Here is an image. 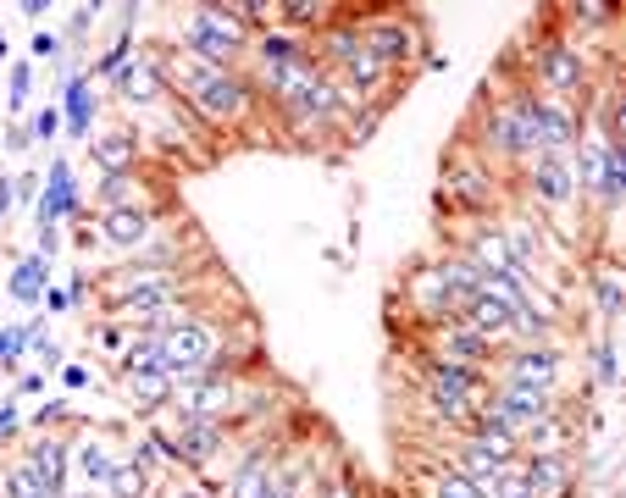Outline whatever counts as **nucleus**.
I'll return each mask as SVG.
<instances>
[{"mask_svg": "<svg viewBox=\"0 0 626 498\" xmlns=\"http://www.w3.org/2000/svg\"><path fill=\"white\" fill-rule=\"evenodd\" d=\"M239 39H244V17H239V6H200V12H194L189 23H183V45H189L211 72L228 67L233 50H239Z\"/></svg>", "mask_w": 626, "mask_h": 498, "instance_id": "1", "label": "nucleus"}, {"mask_svg": "<svg viewBox=\"0 0 626 498\" xmlns=\"http://www.w3.org/2000/svg\"><path fill=\"white\" fill-rule=\"evenodd\" d=\"M211 355H217V332L205 321H178L161 332V371L167 377H200V371H211Z\"/></svg>", "mask_w": 626, "mask_h": 498, "instance_id": "2", "label": "nucleus"}, {"mask_svg": "<svg viewBox=\"0 0 626 498\" xmlns=\"http://www.w3.org/2000/svg\"><path fill=\"white\" fill-rule=\"evenodd\" d=\"M183 83H189L194 106H200L205 117H217V122H222V117H239V111H244V100H250V95H244V83H239V78H228V72H211V67L189 72Z\"/></svg>", "mask_w": 626, "mask_h": 498, "instance_id": "3", "label": "nucleus"}, {"mask_svg": "<svg viewBox=\"0 0 626 498\" xmlns=\"http://www.w3.org/2000/svg\"><path fill=\"white\" fill-rule=\"evenodd\" d=\"M499 421V427H538L543 415H549V393H538V388H516V382H510L505 393H499L494 399V410H488Z\"/></svg>", "mask_w": 626, "mask_h": 498, "instance_id": "4", "label": "nucleus"}, {"mask_svg": "<svg viewBox=\"0 0 626 498\" xmlns=\"http://www.w3.org/2000/svg\"><path fill=\"white\" fill-rule=\"evenodd\" d=\"M78 194H73V166L67 161H50V178L39 189V233H56L61 216H73Z\"/></svg>", "mask_w": 626, "mask_h": 498, "instance_id": "5", "label": "nucleus"}, {"mask_svg": "<svg viewBox=\"0 0 626 498\" xmlns=\"http://www.w3.org/2000/svg\"><path fill=\"white\" fill-rule=\"evenodd\" d=\"M538 67H543V83H549V89H560V95L582 89V78H588L582 56H577V50H566V45H549V50L538 56Z\"/></svg>", "mask_w": 626, "mask_h": 498, "instance_id": "6", "label": "nucleus"}, {"mask_svg": "<svg viewBox=\"0 0 626 498\" xmlns=\"http://www.w3.org/2000/svg\"><path fill=\"white\" fill-rule=\"evenodd\" d=\"M361 50L377 61V67H394V61L410 56V28L405 23H377L361 34Z\"/></svg>", "mask_w": 626, "mask_h": 498, "instance_id": "7", "label": "nucleus"}, {"mask_svg": "<svg viewBox=\"0 0 626 498\" xmlns=\"http://www.w3.org/2000/svg\"><path fill=\"white\" fill-rule=\"evenodd\" d=\"M554 349H521L516 360H510V382L516 388H538V393H549L554 388Z\"/></svg>", "mask_w": 626, "mask_h": 498, "instance_id": "8", "label": "nucleus"}, {"mask_svg": "<svg viewBox=\"0 0 626 498\" xmlns=\"http://www.w3.org/2000/svg\"><path fill=\"white\" fill-rule=\"evenodd\" d=\"M100 233H106L111 244H122V249H139L150 238V216L139 211V205H117V211H106Z\"/></svg>", "mask_w": 626, "mask_h": 498, "instance_id": "9", "label": "nucleus"}, {"mask_svg": "<svg viewBox=\"0 0 626 498\" xmlns=\"http://www.w3.org/2000/svg\"><path fill=\"white\" fill-rule=\"evenodd\" d=\"M532 189H538L549 205H566L571 200V166H566V155H538V166H532Z\"/></svg>", "mask_w": 626, "mask_h": 498, "instance_id": "10", "label": "nucleus"}, {"mask_svg": "<svg viewBox=\"0 0 626 498\" xmlns=\"http://www.w3.org/2000/svg\"><path fill=\"white\" fill-rule=\"evenodd\" d=\"M28 471H34L39 482H45V493H50V498L67 493V449H61V443H39V449L28 454Z\"/></svg>", "mask_w": 626, "mask_h": 498, "instance_id": "11", "label": "nucleus"}, {"mask_svg": "<svg viewBox=\"0 0 626 498\" xmlns=\"http://www.w3.org/2000/svg\"><path fill=\"white\" fill-rule=\"evenodd\" d=\"M222 449V432L211 427V421H183L178 427V460H211V454Z\"/></svg>", "mask_w": 626, "mask_h": 498, "instance_id": "12", "label": "nucleus"}, {"mask_svg": "<svg viewBox=\"0 0 626 498\" xmlns=\"http://www.w3.org/2000/svg\"><path fill=\"white\" fill-rule=\"evenodd\" d=\"M45 288H50V261H45V255H28V261H17V272H12V299L34 305V299H45Z\"/></svg>", "mask_w": 626, "mask_h": 498, "instance_id": "13", "label": "nucleus"}, {"mask_svg": "<svg viewBox=\"0 0 626 498\" xmlns=\"http://www.w3.org/2000/svg\"><path fill=\"white\" fill-rule=\"evenodd\" d=\"M338 100H344V95H338L333 83L311 78V83H305V89H300V95L289 100V106L300 111V117H316V122H327V117H338Z\"/></svg>", "mask_w": 626, "mask_h": 498, "instance_id": "14", "label": "nucleus"}, {"mask_svg": "<svg viewBox=\"0 0 626 498\" xmlns=\"http://www.w3.org/2000/svg\"><path fill=\"white\" fill-rule=\"evenodd\" d=\"M89 117H95V89H89V78H73L67 83V111H61V122L73 128V139H89Z\"/></svg>", "mask_w": 626, "mask_h": 498, "instance_id": "15", "label": "nucleus"}, {"mask_svg": "<svg viewBox=\"0 0 626 498\" xmlns=\"http://www.w3.org/2000/svg\"><path fill=\"white\" fill-rule=\"evenodd\" d=\"M117 89L128 100H156L161 95V72L150 67V61H128V67L117 72Z\"/></svg>", "mask_w": 626, "mask_h": 498, "instance_id": "16", "label": "nucleus"}, {"mask_svg": "<svg viewBox=\"0 0 626 498\" xmlns=\"http://www.w3.org/2000/svg\"><path fill=\"white\" fill-rule=\"evenodd\" d=\"M122 382H128V393H133L139 404H167L172 393H178L167 371H122Z\"/></svg>", "mask_w": 626, "mask_h": 498, "instance_id": "17", "label": "nucleus"}, {"mask_svg": "<svg viewBox=\"0 0 626 498\" xmlns=\"http://www.w3.org/2000/svg\"><path fill=\"white\" fill-rule=\"evenodd\" d=\"M89 150H95V161L106 166V178H111V172H128V166H133V139H122V133H111V139L89 144Z\"/></svg>", "mask_w": 626, "mask_h": 498, "instance_id": "18", "label": "nucleus"}, {"mask_svg": "<svg viewBox=\"0 0 626 498\" xmlns=\"http://www.w3.org/2000/svg\"><path fill=\"white\" fill-rule=\"evenodd\" d=\"M433 388H455V393H477L482 377L471 366H460V360H438L433 366Z\"/></svg>", "mask_w": 626, "mask_h": 498, "instance_id": "19", "label": "nucleus"}, {"mask_svg": "<svg viewBox=\"0 0 626 498\" xmlns=\"http://www.w3.org/2000/svg\"><path fill=\"white\" fill-rule=\"evenodd\" d=\"M272 493V476H266V460L261 454H250L239 471V482H233V498H266Z\"/></svg>", "mask_w": 626, "mask_h": 498, "instance_id": "20", "label": "nucleus"}, {"mask_svg": "<svg viewBox=\"0 0 626 498\" xmlns=\"http://www.w3.org/2000/svg\"><path fill=\"white\" fill-rule=\"evenodd\" d=\"M521 476L532 482V493H549V487H560V482H566V465L554 460V454H532V460H527V471H521Z\"/></svg>", "mask_w": 626, "mask_h": 498, "instance_id": "21", "label": "nucleus"}, {"mask_svg": "<svg viewBox=\"0 0 626 498\" xmlns=\"http://www.w3.org/2000/svg\"><path fill=\"white\" fill-rule=\"evenodd\" d=\"M111 498H145V487H150V471H145V465H117V471H111Z\"/></svg>", "mask_w": 626, "mask_h": 498, "instance_id": "22", "label": "nucleus"}, {"mask_svg": "<svg viewBox=\"0 0 626 498\" xmlns=\"http://www.w3.org/2000/svg\"><path fill=\"white\" fill-rule=\"evenodd\" d=\"M488 349H494V344H488L482 332H466V327L449 332V360H460V366H466V360H482Z\"/></svg>", "mask_w": 626, "mask_h": 498, "instance_id": "23", "label": "nucleus"}, {"mask_svg": "<svg viewBox=\"0 0 626 498\" xmlns=\"http://www.w3.org/2000/svg\"><path fill=\"white\" fill-rule=\"evenodd\" d=\"M78 471H84L89 482H111V471H117V460H111V454L100 449V443H84V449H78Z\"/></svg>", "mask_w": 626, "mask_h": 498, "instance_id": "24", "label": "nucleus"}, {"mask_svg": "<svg viewBox=\"0 0 626 498\" xmlns=\"http://www.w3.org/2000/svg\"><path fill=\"white\" fill-rule=\"evenodd\" d=\"M6 498H50V493H45V482H39L28 465H17V471L6 476Z\"/></svg>", "mask_w": 626, "mask_h": 498, "instance_id": "25", "label": "nucleus"}, {"mask_svg": "<svg viewBox=\"0 0 626 498\" xmlns=\"http://www.w3.org/2000/svg\"><path fill=\"white\" fill-rule=\"evenodd\" d=\"M122 371H161V338L156 344H133L128 360H122Z\"/></svg>", "mask_w": 626, "mask_h": 498, "instance_id": "26", "label": "nucleus"}, {"mask_svg": "<svg viewBox=\"0 0 626 498\" xmlns=\"http://www.w3.org/2000/svg\"><path fill=\"white\" fill-rule=\"evenodd\" d=\"M344 67H350V78L361 83V89H377V78H383V67H377V61L366 56V50H355V56L344 61Z\"/></svg>", "mask_w": 626, "mask_h": 498, "instance_id": "27", "label": "nucleus"}, {"mask_svg": "<svg viewBox=\"0 0 626 498\" xmlns=\"http://www.w3.org/2000/svg\"><path fill=\"white\" fill-rule=\"evenodd\" d=\"M433 498H482V487L477 482H471V476H438V493Z\"/></svg>", "mask_w": 626, "mask_h": 498, "instance_id": "28", "label": "nucleus"}, {"mask_svg": "<svg viewBox=\"0 0 626 498\" xmlns=\"http://www.w3.org/2000/svg\"><path fill=\"white\" fill-rule=\"evenodd\" d=\"M128 189H133V178L128 172H111V178H100V200L117 211V205H128Z\"/></svg>", "mask_w": 626, "mask_h": 498, "instance_id": "29", "label": "nucleus"}, {"mask_svg": "<svg viewBox=\"0 0 626 498\" xmlns=\"http://www.w3.org/2000/svg\"><path fill=\"white\" fill-rule=\"evenodd\" d=\"M449 183H455V189L466 194L471 205H482V200H488V183H482L477 172H449Z\"/></svg>", "mask_w": 626, "mask_h": 498, "instance_id": "30", "label": "nucleus"}, {"mask_svg": "<svg viewBox=\"0 0 626 498\" xmlns=\"http://www.w3.org/2000/svg\"><path fill=\"white\" fill-rule=\"evenodd\" d=\"M599 305H604V316H610V321H615V316H621V283H615V277H610V272H604V277H599Z\"/></svg>", "mask_w": 626, "mask_h": 498, "instance_id": "31", "label": "nucleus"}, {"mask_svg": "<svg viewBox=\"0 0 626 498\" xmlns=\"http://www.w3.org/2000/svg\"><path fill=\"white\" fill-rule=\"evenodd\" d=\"M28 83H34V72H28V61H17L12 67V100H6V106H28Z\"/></svg>", "mask_w": 626, "mask_h": 498, "instance_id": "32", "label": "nucleus"}, {"mask_svg": "<svg viewBox=\"0 0 626 498\" xmlns=\"http://www.w3.org/2000/svg\"><path fill=\"white\" fill-rule=\"evenodd\" d=\"M23 349H28V321H23V327H6V332H0V355H6V360H17Z\"/></svg>", "mask_w": 626, "mask_h": 498, "instance_id": "33", "label": "nucleus"}, {"mask_svg": "<svg viewBox=\"0 0 626 498\" xmlns=\"http://www.w3.org/2000/svg\"><path fill=\"white\" fill-rule=\"evenodd\" d=\"M56 128H61V111L45 106V111L34 117V139H56Z\"/></svg>", "mask_w": 626, "mask_h": 498, "instance_id": "34", "label": "nucleus"}, {"mask_svg": "<svg viewBox=\"0 0 626 498\" xmlns=\"http://www.w3.org/2000/svg\"><path fill=\"white\" fill-rule=\"evenodd\" d=\"M615 377H621V366H615V349L599 344V382H615Z\"/></svg>", "mask_w": 626, "mask_h": 498, "instance_id": "35", "label": "nucleus"}, {"mask_svg": "<svg viewBox=\"0 0 626 498\" xmlns=\"http://www.w3.org/2000/svg\"><path fill=\"white\" fill-rule=\"evenodd\" d=\"M34 194H39V178H28V172L12 178V200H34Z\"/></svg>", "mask_w": 626, "mask_h": 498, "instance_id": "36", "label": "nucleus"}, {"mask_svg": "<svg viewBox=\"0 0 626 498\" xmlns=\"http://www.w3.org/2000/svg\"><path fill=\"white\" fill-rule=\"evenodd\" d=\"M34 50L39 56H61V39L56 34H34Z\"/></svg>", "mask_w": 626, "mask_h": 498, "instance_id": "37", "label": "nucleus"}, {"mask_svg": "<svg viewBox=\"0 0 626 498\" xmlns=\"http://www.w3.org/2000/svg\"><path fill=\"white\" fill-rule=\"evenodd\" d=\"M61 377H67V388H84V382H89V371H84V366H67Z\"/></svg>", "mask_w": 626, "mask_h": 498, "instance_id": "38", "label": "nucleus"}, {"mask_svg": "<svg viewBox=\"0 0 626 498\" xmlns=\"http://www.w3.org/2000/svg\"><path fill=\"white\" fill-rule=\"evenodd\" d=\"M45 305H50V310H67V305H73V299L61 294V288H45Z\"/></svg>", "mask_w": 626, "mask_h": 498, "instance_id": "39", "label": "nucleus"}, {"mask_svg": "<svg viewBox=\"0 0 626 498\" xmlns=\"http://www.w3.org/2000/svg\"><path fill=\"white\" fill-rule=\"evenodd\" d=\"M12 205H17V200H12V178H0V216L12 211Z\"/></svg>", "mask_w": 626, "mask_h": 498, "instance_id": "40", "label": "nucleus"}, {"mask_svg": "<svg viewBox=\"0 0 626 498\" xmlns=\"http://www.w3.org/2000/svg\"><path fill=\"white\" fill-rule=\"evenodd\" d=\"M12 427H17V410L6 404V410H0V432H12Z\"/></svg>", "mask_w": 626, "mask_h": 498, "instance_id": "41", "label": "nucleus"}, {"mask_svg": "<svg viewBox=\"0 0 626 498\" xmlns=\"http://www.w3.org/2000/svg\"><path fill=\"white\" fill-rule=\"evenodd\" d=\"M178 498H205V493H194V487H189V493H178Z\"/></svg>", "mask_w": 626, "mask_h": 498, "instance_id": "42", "label": "nucleus"}, {"mask_svg": "<svg viewBox=\"0 0 626 498\" xmlns=\"http://www.w3.org/2000/svg\"><path fill=\"white\" fill-rule=\"evenodd\" d=\"M0 61H6V39H0Z\"/></svg>", "mask_w": 626, "mask_h": 498, "instance_id": "43", "label": "nucleus"}, {"mask_svg": "<svg viewBox=\"0 0 626 498\" xmlns=\"http://www.w3.org/2000/svg\"><path fill=\"white\" fill-rule=\"evenodd\" d=\"M333 498H350V493H344V487H338V493H333Z\"/></svg>", "mask_w": 626, "mask_h": 498, "instance_id": "44", "label": "nucleus"}, {"mask_svg": "<svg viewBox=\"0 0 626 498\" xmlns=\"http://www.w3.org/2000/svg\"><path fill=\"white\" fill-rule=\"evenodd\" d=\"M61 498H84V493H61Z\"/></svg>", "mask_w": 626, "mask_h": 498, "instance_id": "45", "label": "nucleus"}]
</instances>
